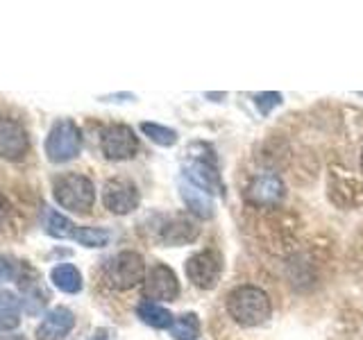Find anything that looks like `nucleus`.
<instances>
[{
    "mask_svg": "<svg viewBox=\"0 0 363 340\" xmlns=\"http://www.w3.org/2000/svg\"><path fill=\"white\" fill-rule=\"evenodd\" d=\"M82 150V134L71 118H62L52 125L45 139V154L52 164H66L75 159Z\"/></svg>",
    "mask_w": 363,
    "mask_h": 340,
    "instance_id": "5",
    "label": "nucleus"
},
{
    "mask_svg": "<svg viewBox=\"0 0 363 340\" xmlns=\"http://www.w3.org/2000/svg\"><path fill=\"white\" fill-rule=\"evenodd\" d=\"M141 196L139 188H136L130 179H109L102 186V204L107 207V211L116 213V215H128L132 213L136 207H139Z\"/></svg>",
    "mask_w": 363,
    "mask_h": 340,
    "instance_id": "8",
    "label": "nucleus"
},
{
    "mask_svg": "<svg viewBox=\"0 0 363 340\" xmlns=\"http://www.w3.org/2000/svg\"><path fill=\"white\" fill-rule=\"evenodd\" d=\"M0 340H28V338L21 334H7V336H0Z\"/></svg>",
    "mask_w": 363,
    "mask_h": 340,
    "instance_id": "26",
    "label": "nucleus"
},
{
    "mask_svg": "<svg viewBox=\"0 0 363 340\" xmlns=\"http://www.w3.org/2000/svg\"><path fill=\"white\" fill-rule=\"evenodd\" d=\"M11 277H14V268L7 259H0V281H7Z\"/></svg>",
    "mask_w": 363,
    "mask_h": 340,
    "instance_id": "23",
    "label": "nucleus"
},
{
    "mask_svg": "<svg viewBox=\"0 0 363 340\" xmlns=\"http://www.w3.org/2000/svg\"><path fill=\"white\" fill-rule=\"evenodd\" d=\"M227 313L241 327H259L270 317L272 304L266 290L245 283V286H236L227 295Z\"/></svg>",
    "mask_w": 363,
    "mask_h": 340,
    "instance_id": "1",
    "label": "nucleus"
},
{
    "mask_svg": "<svg viewBox=\"0 0 363 340\" xmlns=\"http://www.w3.org/2000/svg\"><path fill=\"white\" fill-rule=\"evenodd\" d=\"M286 196V186L277 173H261L257 175L245 191V198L255 207H275Z\"/></svg>",
    "mask_w": 363,
    "mask_h": 340,
    "instance_id": "10",
    "label": "nucleus"
},
{
    "mask_svg": "<svg viewBox=\"0 0 363 340\" xmlns=\"http://www.w3.org/2000/svg\"><path fill=\"white\" fill-rule=\"evenodd\" d=\"M75 327V315L66 306H55V309L43 317L37 327V340H64Z\"/></svg>",
    "mask_w": 363,
    "mask_h": 340,
    "instance_id": "13",
    "label": "nucleus"
},
{
    "mask_svg": "<svg viewBox=\"0 0 363 340\" xmlns=\"http://www.w3.org/2000/svg\"><path fill=\"white\" fill-rule=\"evenodd\" d=\"M184 272L189 281L200 290H213L223 275V256L216 249H204L186 259Z\"/></svg>",
    "mask_w": 363,
    "mask_h": 340,
    "instance_id": "6",
    "label": "nucleus"
},
{
    "mask_svg": "<svg viewBox=\"0 0 363 340\" xmlns=\"http://www.w3.org/2000/svg\"><path fill=\"white\" fill-rule=\"evenodd\" d=\"M145 261L139 252H118L105 266V281L116 290H130L145 279Z\"/></svg>",
    "mask_w": 363,
    "mask_h": 340,
    "instance_id": "4",
    "label": "nucleus"
},
{
    "mask_svg": "<svg viewBox=\"0 0 363 340\" xmlns=\"http://www.w3.org/2000/svg\"><path fill=\"white\" fill-rule=\"evenodd\" d=\"M52 196L62 209L84 215L94 209L96 202V186L89 177L79 173H66L55 179Z\"/></svg>",
    "mask_w": 363,
    "mask_h": 340,
    "instance_id": "2",
    "label": "nucleus"
},
{
    "mask_svg": "<svg viewBox=\"0 0 363 340\" xmlns=\"http://www.w3.org/2000/svg\"><path fill=\"white\" fill-rule=\"evenodd\" d=\"M136 315L141 317V322L152 327V329H170V324H173V313H170L168 309H164L162 304L157 302H150V300H143L139 306H136Z\"/></svg>",
    "mask_w": 363,
    "mask_h": 340,
    "instance_id": "15",
    "label": "nucleus"
},
{
    "mask_svg": "<svg viewBox=\"0 0 363 340\" xmlns=\"http://www.w3.org/2000/svg\"><path fill=\"white\" fill-rule=\"evenodd\" d=\"M73 241L84 247H105L111 241V232L100 227H75Z\"/></svg>",
    "mask_w": 363,
    "mask_h": 340,
    "instance_id": "19",
    "label": "nucleus"
},
{
    "mask_svg": "<svg viewBox=\"0 0 363 340\" xmlns=\"http://www.w3.org/2000/svg\"><path fill=\"white\" fill-rule=\"evenodd\" d=\"M143 295L150 302H173L179 295V281L173 268L157 264L143 279Z\"/></svg>",
    "mask_w": 363,
    "mask_h": 340,
    "instance_id": "9",
    "label": "nucleus"
},
{
    "mask_svg": "<svg viewBox=\"0 0 363 340\" xmlns=\"http://www.w3.org/2000/svg\"><path fill=\"white\" fill-rule=\"evenodd\" d=\"M94 340H113V336H111L109 329H100V332L94 336Z\"/></svg>",
    "mask_w": 363,
    "mask_h": 340,
    "instance_id": "25",
    "label": "nucleus"
},
{
    "mask_svg": "<svg viewBox=\"0 0 363 340\" xmlns=\"http://www.w3.org/2000/svg\"><path fill=\"white\" fill-rule=\"evenodd\" d=\"M21 324V300L11 290L0 288V329H16Z\"/></svg>",
    "mask_w": 363,
    "mask_h": 340,
    "instance_id": "17",
    "label": "nucleus"
},
{
    "mask_svg": "<svg viewBox=\"0 0 363 340\" xmlns=\"http://www.w3.org/2000/svg\"><path fill=\"white\" fill-rule=\"evenodd\" d=\"M202 154H191L184 164V177L189 184L202 188L209 196H225V184L218 173V162H216L213 150L209 145L200 143Z\"/></svg>",
    "mask_w": 363,
    "mask_h": 340,
    "instance_id": "3",
    "label": "nucleus"
},
{
    "mask_svg": "<svg viewBox=\"0 0 363 340\" xmlns=\"http://www.w3.org/2000/svg\"><path fill=\"white\" fill-rule=\"evenodd\" d=\"M361 170H363V150H361Z\"/></svg>",
    "mask_w": 363,
    "mask_h": 340,
    "instance_id": "27",
    "label": "nucleus"
},
{
    "mask_svg": "<svg viewBox=\"0 0 363 340\" xmlns=\"http://www.w3.org/2000/svg\"><path fill=\"white\" fill-rule=\"evenodd\" d=\"M200 236V227L198 222L189 218L186 213H175L162 225V232H159V238L162 243L168 247H179V245H189Z\"/></svg>",
    "mask_w": 363,
    "mask_h": 340,
    "instance_id": "12",
    "label": "nucleus"
},
{
    "mask_svg": "<svg viewBox=\"0 0 363 340\" xmlns=\"http://www.w3.org/2000/svg\"><path fill=\"white\" fill-rule=\"evenodd\" d=\"M30 139L26 128L14 118H0V157L16 162L28 154Z\"/></svg>",
    "mask_w": 363,
    "mask_h": 340,
    "instance_id": "11",
    "label": "nucleus"
},
{
    "mask_svg": "<svg viewBox=\"0 0 363 340\" xmlns=\"http://www.w3.org/2000/svg\"><path fill=\"white\" fill-rule=\"evenodd\" d=\"M9 202H7V198L3 196V193H0V222H3L5 218H7V213H9Z\"/></svg>",
    "mask_w": 363,
    "mask_h": 340,
    "instance_id": "24",
    "label": "nucleus"
},
{
    "mask_svg": "<svg viewBox=\"0 0 363 340\" xmlns=\"http://www.w3.org/2000/svg\"><path fill=\"white\" fill-rule=\"evenodd\" d=\"M43 227H45V234L52 236V238H73V232H75L77 225H73L62 213L48 211V213H45V225Z\"/></svg>",
    "mask_w": 363,
    "mask_h": 340,
    "instance_id": "21",
    "label": "nucleus"
},
{
    "mask_svg": "<svg viewBox=\"0 0 363 340\" xmlns=\"http://www.w3.org/2000/svg\"><path fill=\"white\" fill-rule=\"evenodd\" d=\"M168 332L175 340H198L200 338V317L196 313H182L173 320Z\"/></svg>",
    "mask_w": 363,
    "mask_h": 340,
    "instance_id": "18",
    "label": "nucleus"
},
{
    "mask_svg": "<svg viewBox=\"0 0 363 340\" xmlns=\"http://www.w3.org/2000/svg\"><path fill=\"white\" fill-rule=\"evenodd\" d=\"M179 196L184 200L186 209L196 215L200 220H211L213 213H216V204H213V198L209 193H204L202 188L189 184V181H182L179 184Z\"/></svg>",
    "mask_w": 363,
    "mask_h": 340,
    "instance_id": "14",
    "label": "nucleus"
},
{
    "mask_svg": "<svg viewBox=\"0 0 363 340\" xmlns=\"http://www.w3.org/2000/svg\"><path fill=\"white\" fill-rule=\"evenodd\" d=\"M255 105H257L261 116H268V113L275 109L277 105H281V94H277V91H266V94H257L255 96Z\"/></svg>",
    "mask_w": 363,
    "mask_h": 340,
    "instance_id": "22",
    "label": "nucleus"
},
{
    "mask_svg": "<svg viewBox=\"0 0 363 340\" xmlns=\"http://www.w3.org/2000/svg\"><path fill=\"white\" fill-rule=\"evenodd\" d=\"M50 281L55 283V288H60L62 293H68V295H75L82 290V275H79V270L71 264L55 266L50 270Z\"/></svg>",
    "mask_w": 363,
    "mask_h": 340,
    "instance_id": "16",
    "label": "nucleus"
},
{
    "mask_svg": "<svg viewBox=\"0 0 363 340\" xmlns=\"http://www.w3.org/2000/svg\"><path fill=\"white\" fill-rule=\"evenodd\" d=\"M100 150L109 162H128L139 152V139L128 125H109L100 134Z\"/></svg>",
    "mask_w": 363,
    "mask_h": 340,
    "instance_id": "7",
    "label": "nucleus"
},
{
    "mask_svg": "<svg viewBox=\"0 0 363 340\" xmlns=\"http://www.w3.org/2000/svg\"><path fill=\"white\" fill-rule=\"evenodd\" d=\"M141 132L152 143L162 147H173L179 141V134L173 128H166V125H159V123H141Z\"/></svg>",
    "mask_w": 363,
    "mask_h": 340,
    "instance_id": "20",
    "label": "nucleus"
}]
</instances>
